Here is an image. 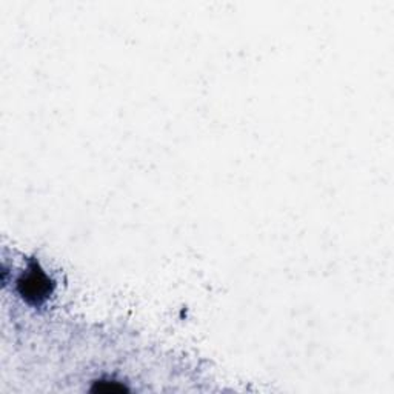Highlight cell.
Instances as JSON below:
<instances>
[{"mask_svg": "<svg viewBox=\"0 0 394 394\" xmlns=\"http://www.w3.org/2000/svg\"><path fill=\"white\" fill-rule=\"evenodd\" d=\"M17 287H19L21 295L31 304H42L51 295L53 282L38 265H33L28 273L19 279Z\"/></svg>", "mask_w": 394, "mask_h": 394, "instance_id": "cell-1", "label": "cell"}, {"mask_svg": "<svg viewBox=\"0 0 394 394\" xmlns=\"http://www.w3.org/2000/svg\"><path fill=\"white\" fill-rule=\"evenodd\" d=\"M93 391L96 393H124V391H128V388L125 387L124 383L121 382H117V381H108V379H99V381H94V385H93V388H91Z\"/></svg>", "mask_w": 394, "mask_h": 394, "instance_id": "cell-2", "label": "cell"}]
</instances>
